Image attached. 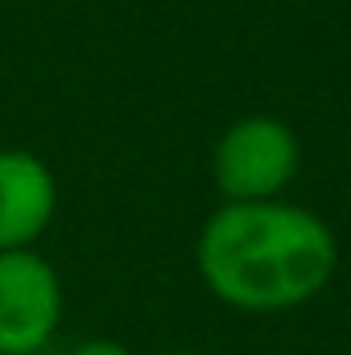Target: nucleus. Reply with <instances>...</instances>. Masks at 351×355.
Masks as SVG:
<instances>
[{
    "label": "nucleus",
    "mask_w": 351,
    "mask_h": 355,
    "mask_svg": "<svg viewBox=\"0 0 351 355\" xmlns=\"http://www.w3.org/2000/svg\"><path fill=\"white\" fill-rule=\"evenodd\" d=\"M194 265L215 302L240 314H281L331 285L339 244L310 207L285 198L223 202L198 232Z\"/></svg>",
    "instance_id": "f257e3e1"
},
{
    "label": "nucleus",
    "mask_w": 351,
    "mask_h": 355,
    "mask_svg": "<svg viewBox=\"0 0 351 355\" xmlns=\"http://www.w3.org/2000/svg\"><path fill=\"white\" fill-rule=\"evenodd\" d=\"M302 170V145L298 132L268 116L252 112L232 120L211 153V178L223 202H268L281 198L285 186Z\"/></svg>",
    "instance_id": "f03ea898"
},
{
    "label": "nucleus",
    "mask_w": 351,
    "mask_h": 355,
    "mask_svg": "<svg viewBox=\"0 0 351 355\" xmlns=\"http://www.w3.org/2000/svg\"><path fill=\"white\" fill-rule=\"evenodd\" d=\"M62 322L58 268L33 248L0 252V355H37Z\"/></svg>",
    "instance_id": "7ed1b4c3"
},
{
    "label": "nucleus",
    "mask_w": 351,
    "mask_h": 355,
    "mask_svg": "<svg viewBox=\"0 0 351 355\" xmlns=\"http://www.w3.org/2000/svg\"><path fill=\"white\" fill-rule=\"evenodd\" d=\"M58 211V178L29 149H0V252L33 248Z\"/></svg>",
    "instance_id": "20e7f679"
},
{
    "label": "nucleus",
    "mask_w": 351,
    "mask_h": 355,
    "mask_svg": "<svg viewBox=\"0 0 351 355\" xmlns=\"http://www.w3.org/2000/svg\"><path fill=\"white\" fill-rule=\"evenodd\" d=\"M67 355H132L124 343H116V339H83V343H75Z\"/></svg>",
    "instance_id": "39448f33"
},
{
    "label": "nucleus",
    "mask_w": 351,
    "mask_h": 355,
    "mask_svg": "<svg viewBox=\"0 0 351 355\" xmlns=\"http://www.w3.org/2000/svg\"><path fill=\"white\" fill-rule=\"evenodd\" d=\"M170 355H198V352H170Z\"/></svg>",
    "instance_id": "423d86ee"
}]
</instances>
